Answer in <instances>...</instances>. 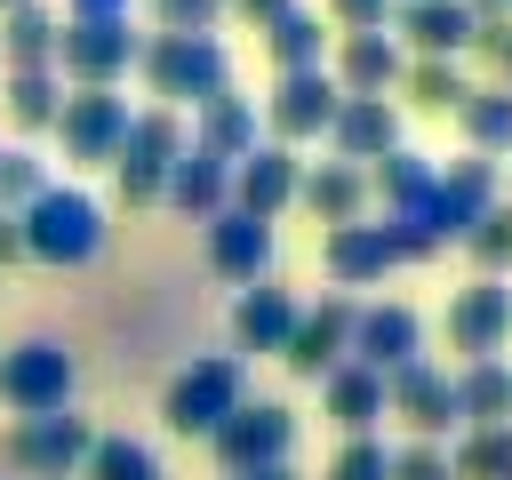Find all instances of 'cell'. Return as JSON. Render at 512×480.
<instances>
[{"mask_svg": "<svg viewBox=\"0 0 512 480\" xmlns=\"http://www.w3.org/2000/svg\"><path fill=\"white\" fill-rule=\"evenodd\" d=\"M136 80H144V96L160 112H184V104L200 112L208 96L232 88V56H224L216 32H152L136 48Z\"/></svg>", "mask_w": 512, "mask_h": 480, "instance_id": "obj_1", "label": "cell"}, {"mask_svg": "<svg viewBox=\"0 0 512 480\" xmlns=\"http://www.w3.org/2000/svg\"><path fill=\"white\" fill-rule=\"evenodd\" d=\"M16 240L32 264H56V272H80L104 256V208L80 192V184H48L16 208Z\"/></svg>", "mask_w": 512, "mask_h": 480, "instance_id": "obj_2", "label": "cell"}, {"mask_svg": "<svg viewBox=\"0 0 512 480\" xmlns=\"http://www.w3.org/2000/svg\"><path fill=\"white\" fill-rule=\"evenodd\" d=\"M240 400H248V360L240 352H192L160 392V424L184 432V440H208Z\"/></svg>", "mask_w": 512, "mask_h": 480, "instance_id": "obj_3", "label": "cell"}, {"mask_svg": "<svg viewBox=\"0 0 512 480\" xmlns=\"http://www.w3.org/2000/svg\"><path fill=\"white\" fill-rule=\"evenodd\" d=\"M96 424L80 408H56V416H8L0 432V480H72L80 456H88Z\"/></svg>", "mask_w": 512, "mask_h": 480, "instance_id": "obj_4", "label": "cell"}, {"mask_svg": "<svg viewBox=\"0 0 512 480\" xmlns=\"http://www.w3.org/2000/svg\"><path fill=\"white\" fill-rule=\"evenodd\" d=\"M496 200H504V168H496V160H480V152H464V160L432 168V192H424L416 208H400V216H416V224L448 248V240H464Z\"/></svg>", "mask_w": 512, "mask_h": 480, "instance_id": "obj_5", "label": "cell"}, {"mask_svg": "<svg viewBox=\"0 0 512 480\" xmlns=\"http://www.w3.org/2000/svg\"><path fill=\"white\" fill-rule=\"evenodd\" d=\"M72 384H80V360L56 336H16L0 352V408L8 416H56V408H72Z\"/></svg>", "mask_w": 512, "mask_h": 480, "instance_id": "obj_6", "label": "cell"}, {"mask_svg": "<svg viewBox=\"0 0 512 480\" xmlns=\"http://www.w3.org/2000/svg\"><path fill=\"white\" fill-rule=\"evenodd\" d=\"M136 32H128V16H64V32H56V80L64 88H120L128 72H136Z\"/></svg>", "mask_w": 512, "mask_h": 480, "instance_id": "obj_7", "label": "cell"}, {"mask_svg": "<svg viewBox=\"0 0 512 480\" xmlns=\"http://www.w3.org/2000/svg\"><path fill=\"white\" fill-rule=\"evenodd\" d=\"M176 152H184V120L160 112V104H136V112H128V136H120V152H112L120 208H160V176H168Z\"/></svg>", "mask_w": 512, "mask_h": 480, "instance_id": "obj_8", "label": "cell"}, {"mask_svg": "<svg viewBox=\"0 0 512 480\" xmlns=\"http://www.w3.org/2000/svg\"><path fill=\"white\" fill-rule=\"evenodd\" d=\"M208 448H216L224 480L264 472V464H288V448H296V408H288V400H240V408L208 432Z\"/></svg>", "mask_w": 512, "mask_h": 480, "instance_id": "obj_9", "label": "cell"}, {"mask_svg": "<svg viewBox=\"0 0 512 480\" xmlns=\"http://www.w3.org/2000/svg\"><path fill=\"white\" fill-rule=\"evenodd\" d=\"M128 96L120 88H64V104H56V144H64V160L72 168H112V152H120V136H128Z\"/></svg>", "mask_w": 512, "mask_h": 480, "instance_id": "obj_10", "label": "cell"}, {"mask_svg": "<svg viewBox=\"0 0 512 480\" xmlns=\"http://www.w3.org/2000/svg\"><path fill=\"white\" fill-rule=\"evenodd\" d=\"M336 104H344V88L328 80V64L320 72H280L272 80V96H264V144H320L328 136V120H336Z\"/></svg>", "mask_w": 512, "mask_h": 480, "instance_id": "obj_11", "label": "cell"}, {"mask_svg": "<svg viewBox=\"0 0 512 480\" xmlns=\"http://www.w3.org/2000/svg\"><path fill=\"white\" fill-rule=\"evenodd\" d=\"M352 296H320V304H296V328H288V344H280V368L288 376H304V384H320L328 368H344V352H352Z\"/></svg>", "mask_w": 512, "mask_h": 480, "instance_id": "obj_12", "label": "cell"}, {"mask_svg": "<svg viewBox=\"0 0 512 480\" xmlns=\"http://www.w3.org/2000/svg\"><path fill=\"white\" fill-rule=\"evenodd\" d=\"M448 352H464V360H496L504 344H512V288L504 280H464L456 296H448Z\"/></svg>", "mask_w": 512, "mask_h": 480, "instance_id": "obj_13", "label": "cell"}, {"mask_svg": "<svg viewBox=\"0 0 512 480\" xmlns=\"http://www.w3.org/2000/svg\"><path fill=\"white\" fill-rule=\"evenodd\" d=\"M200 248H208V272H216V280L248 288V280H272V248H280V232L256 224V216H240V208H224V216L200 224Z\"/></svg>", "mask_w": 512, "mask_h": 480, "instance_id": "obj_14", "label": "cell"}, {"mask_svg": "<svg viewBox=\"0 0 512 480\" xmlns=\"http://www.w3.org/2000/svg\"><path fill=\"white\" fill-rule=\"evenodd\" d=\"M384 416H392V424H408V440H440V432L456 424L448 368H432V360L392 368V376H384Z\"/></svg>", "mask_w": 512, "mask_h": 480, "instance_id": "obj_15", "label": "cell"}, {"mask_svg": "<svg viewBox=\"0 0 512 480\" xmlns=\"http://www.w3.org/2000/svg\"><path fill=\"white\" fill-rule=\"evenodd\" d=\"M408 56H440V64H456L464 48H472V8L464 0H392V24H384Z\"/></svg>", "mask_w": 512, "mask_h": 480, "instance_id": "obj_16", "label": "cell"}, {"mask_svg": "<svg viewBox=\"0 0 512 480\" xmlns=\"http://www.w3.org/2000/svg\"><path fill=\"white\" fill-rule=\"evenodd\" d=\"M400 64H408V48L392 32H336L328 40V80L344 96H392L400 88Z\"/></svg>", "mask_w": 512, "mask_h": 480, "instance_id": "obj_17", "label": "cell"}, {"mask_svg": "<svg viewBox=\"0 0 512 480\" xmlns=\"http://www.w3.org/2000/svg\"><path fill=\"white\" fill-rule=\"evenodd\" d=\"M320 144H328L344 168H376V160L400 144V104H392V96H344Z\"/></svg>", "mask_w": 512, "mask_h": 480, "instance_id": "obj_18", "label": "cell"}, {"mask_svg": "<svg viewBox=\"0 0 512 480\" xmlns=\"http://www.w3.org/2000/svg\"><path fill=\"white\" fill-rule=\"evenodd\" d=\"M296 152L288 144H256L248 160H232V208L240 216H256V224H280L288 208H296Z\"/></svg>", "mask_w": 512, "mask_h": 480, "instance_id": "obj_19", "label": "cell"}, {"mask_svg": "<svg viewBox=\"0 0 512 480\" xmlns=\"http://www.w3.org/2000/svg\"><path fill=\"white\" fill-rule=\"evenodd\" d=\"M344 360L392 376V368L424 360V320H416L408 304H360V312H352V352H344Z\"/></svg>", "mask_w": 512, "mask_h": 480, "instance_id": "obj_20", "label": "cell"}, {"mask_svg": "<svg viewBox=\"0 0 512 480\" xmlns=\"http://www.w3.org/2000/svg\"><path fill=\"white\" fill-rule=\"evenodd\" d=\"M296 208L336 232V224H360L368 216V168H344V160H304L296 168Z\"/></svg>", "mask_w": 512, "mask_h": 480, "instance_id": "obj_21", "label": "cell"}, {"mask_svg": "<svg viewBox=\"0 0 512 480\" xmlns=\"http://www.w3.org/2000/svg\"><path fill=\"white\" fill-rule=\"evenodd\" d=\"M160 208H176V216H192V224L224 216V208H232V168L208 160L200 144H184V152L168 160V176H160Z\"/></svg>", "mask_w": 512, "mask_h": 480, "instance_id": "obj_22", "label": "cell"}, {"mask_svg": "<svg viewBox=\"0 0 512 480\" xmlns=\"http://www.w3.org/2000/svg\"><path fill=\"white\" fill-rule=\"evenodd\" d=\"M288 328H296V296H288L280 280H248V288L232 296V352H264V360H280Z\"/></svg>", "mask_w": 512, "mask_h": 480, "instance_id": "obj_23", "label": "cell"}, {"mask_svg": "<svg viewBox=\"0 0 512 480\" xmlns=\"http://www.w3.org/2000/svg\"><path fill=\"white\" fill-rule=\"evenodd\" d=\"M320 272L336 280V288H376L384 272H392V240H384V224H336V232H320Z\"/></svg>", "mask_w": 512, "mask_h": 480, "instance_id": "obj_24", "label": "cell"}, {"mask_svg": "<svg viewBox=\"0 0 512 480\" xmlns=\"http://www.w3.org/2000/svg\"><path fill=\"white\" fill-rule=\"evenodd\" d=\"M184 144H200V152H208V160H224V168H232V160H248V152L264 144V136H256V96H240V88L208 96V104L192 112V136H184Z\"/></svg>", "mask_w": 512, "mask_h": 480, "instance_id": "obj_25", "label": "cell"}, {"mask_svg": "<svg viewBox=\"0 0 512 480\" xmlns=\"http://www.w3.org/2000/svg\"><path fill=\"white\" fill-rule=\"evenodd\" d=\"M448 400H456V424H512V360H464L448 368Z\"/></svg>", "mask_w": 512, "mask_h": 480, "instance_id": "obj_26", "label": "cell"}, {"mask_svg": "<svg viewBox=\"0 0 512 480\" xmlns=\"http://www.w3.org/2000/svg\"><path fill=\"white\" fill-rule=\"evenodd\" d=\"M56 32L64 16L48 0H16L0 16V72H56Z\"/></svg>", "mask_w": 512, "mask_h": 480, "instance_id": "obj_27", "label": "cell"}, {"mask_svg": "<svg viewBox=\"0 0 512 480\" xmlns=\"http://www.w3.org/2000/svg\"><path fill=\"white\" fill-rule=\"evenodd\" d=\"M320 408L344 424V440H360V432H376V424H384V376H376V368H360V360H344V368H328V376H320Z\"/></svg>", "mask_w": 512, "mask_h": 480, "instance_id": "obj_28", "label": "cell"}, {"mask_svg": "<svg viewBox=\"0 0 512 480\" xmlns=\"http://www.w3.org/2000/svg\"><path fill=\"white\" fill-rule=\"evenodd\" d=\"M328 40H336V32H328V16H320V8H304V0H296L288 16H272V24H264V56H272L280 72H320V64H328Z\"/></svg>", "mask_w": 512, "mask_h": 480, "instance_id": "obj_29", "label": "cell"}, {"mask_svg": "<svg viewBox=\"0 0 512 480\" xmlns=\"http://www.w3.org/2000/svg\"><path fill=\"white\" fill-rule=\"evenodd\" d=\"M456 128H464V152H480V160H512V88H488V80H472V96L456 104Z\"/></svg>", "mask_w": 512, "mask_h": 480, "instance_id": "obj_30", "label": "cell"}, {"mask_svg": "<svg viewBox=\"0 0 512 480\" xmlns=\"http://www.w3.org/2000/svg\"><path fill=\"white\" fill-rule=\"evenodd\" d=\"M392 96L416 104V112H432V120H456V104L472 96V72H464V64H440V56H408Z\"/></svg>", "mask_w": 512, "mask_h": 480, "instance_id": "obj_31", "label": "cell"}, {"mask_svg": "<svg viewBox=\"0 0 512 480\" xmlns=\"http://www.w3.org/2000/svg\"><path fill=\"white\" fill-rule=\"evenodd\" d=\"M56 104H64V80H56V72H0V112H8V128L40 136V128H56Z\"/></svg>", "mask_w": 512, "mask_h": 480, "instance_id": "obj_32", "label": "cell"}, {"mask_svg": "<svg viewBox=\"0 0 512 480\" xmlns=\"http://www.w3.org/2000/svg\"><path fill=\"white\" fill-rule=\"evenodd\" d=\"M432 168L440 160H424V152H408V144H392L376 168H368V192L384 200V216H400V208H416L424 192H432Z\"/></svg>", "mask_w": 512, "mask_h": 480, "instance_id": "obj_33", "label": "cell"}, {"mask_svg": "<svg viewBox=\"0 0 512 480\" xmlns=\"http://www.w3.org/2000/svg\"><path fill=\"white\" fill-rule=\"evenodd\" d=\"M72 480H160V456H152L136 432H96Z\"/></svg>", "mask_w": 512, "mask_h": 480, "instance_id": "obj_34", "label": "cell"}, {"mask_svg": "<svg viewBox=\"0 0 512 480\" xmlns=\"http://www.w3.org/2000/svg\"><path fill=\"white\" fill-rule=\"evenodd\" d=\"M448 472H456V480H512V424H472V432H456Z\"/></svg>", "mask_w": 512, "mask_h": 480, "instance_id": "obj_35", "label": "cell"}, {"mask_svg": "<svg viewBox=\"0 0 512 480\" xmlns=\"http://www.w3.org/2000/svg\"><path fill=\"white\" fill-rule=\"evenodd\" d=\"M456 248L472 256V280H504V272H512V200H496Z\"/></svg>", "mask_w": 512, "mask_h": 480, "instance_id": "obj_36", "label": "cell"}, {"mask_svg": "<svg viewBox=\"0 0 512 480\" xmlns=\"http://www.w3.org/2000/svg\"><path fill=\"white\" fill-rule=\"evenodd\" d=\"M384 472H392V448H384L376 432H360V440H344V448L328 456L320 480H384Z\"/></svg>", "mask_w": 512, "mask_h": 480, "instance_id": "obj_37", "label": "cell"}, {"mask_svg": "<svg viewBox=\"0 0 512 480\" xmlns=\"http://www.w3.org/2000/svg\"><path fill=\"white\" fill-rule=\"evenodd\" d=\"M464 56H480L488 64V88H512V16H488L480 32H472V48Z\"/></svg>", "mask_w": 512, "mask_h": 480, "instance_id": "obj_38", "label": "cell"}, {"mask_svg": "<svg viewBox=\"0 0 512 480\" xmlns=\"http://www.w3.org/2000/svg\"><path fill=\"white\" fill-rule=\"evenodd\" d=\"M160 32H216L224 24V0H144Z\"/></svg>", "mask_w": 512, "mask_h": 480, "instance_id": "obj_39", "label": "cell"}, {"mask_svg": "<svg viewBox=\"0 0 512 480\" xmlns=\"http://www.w3.org/2000/svg\"><path fill=\"white\" fill-rule=\"evenodd\" d=\"M384 480H456V472H448V448L440 440H400Z\"/></svg>", "mask_w": 512, "mask_h": 480, "instance_id": "obj_40", "label": "cell"}, {"mask_svg": "<svg viewBox=\"0 0 512 480\" xmlns=\"http://www.w3.org/2000/svg\"><path fill=\"white\" fill-rule=\"evenodd\" d=\"M328 32H384L392 24V0H320Z\"/></svg>", "mask_w": 512, "mask_h": 480, "instance_id": "obj_41", "label": "cell"}, {"mask_svg": "<svg viewBox=\"0 0 512 480\" xmlns=\"http://www.w3.org/2000/svg\"><path fill=\"white\" fill-rule=\"evenodd\" d=\"M288 8H296V0H224V16H232V24H248V32H264V24H272V16H288Z\"/></svg>", "mask_w": 512, "mask_h": 480, "instance_id": "obj_42", "label": "cell"}, {"mask_svg": "<svg viewBox=\"0 0 512 480\" xmlns=\"http://www.w3.org/2000/svg\"><path fill=\"white\" fill-rule=\"evenodd\" d=\"M64 16H128V0H64Z\"/></svg>", "mask_w": 512, "mask_h": 480, "instance_id": "obj_43", "label": "cell"}, {"mask_svg": "<svg viewBox=\"0 0 512 480\" xmlns=\"http://www.w3.org/2000/svg\"><path fill=\"white\" fill-rule=\"evenodd\" d=\"M16 256H24V240H16V216L0 208V264H16Z\"/></svg>", "mask_w": 512, "mask_h": 480, "instance_id": "obj_44", "label": "cell"}, {"mask_svg": "<svg viewBox=\"0 0 512 480\" xmlns=\"http://www.w3.org/2000/svg\"><path fill=\"white\" fill-rule=\"evenodd\" d=\"M240 480H304L296 464H264V472H240Z\"/></svg>", "mask_w": 512, "mask_h": 480, "instance_id": "obj_45", "label": "cell"}, {"mask_svg": "<svg viewBox=\"0 0 512 480\" xmlns=\"http://www.w3.org/2000/svg\"><path fill=\"white\" fill-rule=\"evenodd\" d=\"M8 8H16V0H0V16H8Z\"/></svg>", "mask_w": 512, "mask_h": 480, "instance_id": "obj_46", "label": "cell"}, {"mask_svg": "<svg viewBox=\"0 0 512 480\" xmlns=\"http://www.w3.org/2000/svg\"><path fill=\"white\" fill-rule=\"evenodd\" d=\"M504 16H512V0H504Z\"/></svg>", "mask_w": 512, "mask_h": 480, "instance_id": "obj_47", "label": "cell"}]
</instances>
